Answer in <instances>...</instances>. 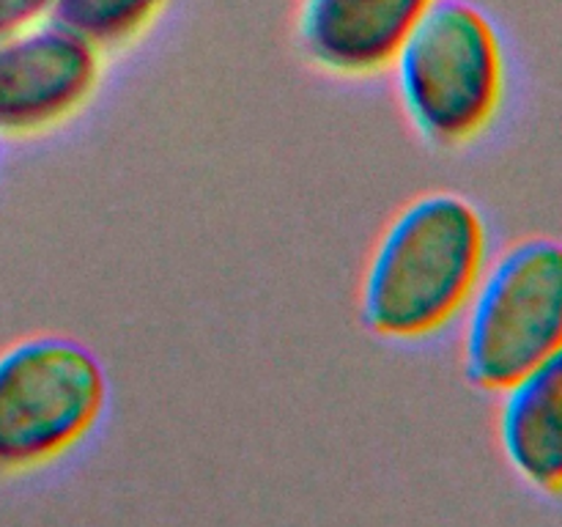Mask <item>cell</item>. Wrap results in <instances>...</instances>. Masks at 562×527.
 <instances>
[{
  "label": "cell",
  "instance_id": "6da1fadb",
  "mask_svg": "<svg viewBox=\"0 0 562 527\" xmlns=\"http://www.w3.org/2000/svg\"><path fill=\"white\" fill-rule=\"evenodd\" d=\"M488 264V234L475 203L426 192L387 223L362 274V318L373 333L417 340L464 313Z\"/></svg>",
  "mask_w": 562,
  "mask_h": 527
},
{
  "label": "cell",
  "instance_id": "7a4b0ae2",
  "mask_svg": "<svg viewBox=\"0 0 562 527\" xmlns=\"http://www.w3.org/2000/svg\"><path fill=\"white\" fill-rule=\"evenodd\" d=\"M390 69L409 124L437 146L475 141L503 104V44L492 20L467 0H437Z\"/></svg>",
  "mask_w": 562,
  "mask_h": 527
},
{
  "label": "cell",
  "instance_id": "3957f363",
  "mask_svg": "<svg viewBox=\"0 0 562 527\" xmlns=\"http://www.w3.org/2000/svg\"><path fill=\"white\" fill-rule=\"evenodd\" d=\"M108 404L99 357L69 335H31L0 351V472L47 467L82 442Z\"/></svg>",
  "mask_w": 562,
  "mask_h": 527
},
{
  "label": "cell",
  "instance_id": "277c9868",
  "mask_svg": "<svg viewBox=\"0 0 562 527\" xmlns=\"http://www.w3.org/2000/svg\"><path fill=\"white\" fill-rule=\"evenodd\" d=\"M461 362L475 388L503 393L562 351V242L525 239L486 264L464 307Z\"/></svg>",
  "mask_w": 562,
  "mask_h": 527
},
{
  "label": "cell",
  "instance_id": "5b68a950",
  "mask_svg": "<svg viewBox=\"0 0 562 527\" xmlns=\"http://www.w3.org/2000/svg\"><path fill=\"white\" fill-rule=\"evenodd\" d=\"M102 80V53L58 22L0 38V135H44L75 119Z\"/></svg>",
  "mask_w": 562,
  "mask_h": 527
},
{
  "label": "cell",
  "instance_id": "8992f818",
  "mask_svg": "<svg viewBox=\"0 0 562 527\" xmlns=\"http://www.w3.org/2000/svg\"><path fill=\"white\" fill-rule=\"evenodd\" d=\"M437 0H302L300 47L318 69L371 77L390 69L417 22Z\"/></svg>",
  "mask_w": 562,
  "mask_h": 527
},
{
  "label": "cell",
  "instance_id": "52a82bcc",
  "mask_svg": "<svg viewBox=\"0 0 562 527\" xmlns=\"http://www.w3.org/2000/svg\"><path fill=\"white\" fill-rule=\"evenodd\" d=\"M499 445L527 483L562 492V351L503 390Z\"/></svg>",
  "mask_w": 562,
  "mask_h": 527
},
{
  "label": "cell",
  "instance_id": "ba28073f",
  "mask_svg": "<svg viewBox=\"0 0 562 527\" xmlns=\"http://www.w3.org/2000/svg\"><path fill=\"white\" fill-rule=\"evenodd\" d=\"M170 0H58L53 22L108 55L140 42Z\"/></svg>",
  "mask_w": 562,
  "mask_h": 527
},
{
  "label": "cell",
  "instance_id": "9c48e42d",
  "mask_svg": "<svg viewBox=\"0 0 562 527\" xmlns=\"http://www.w3.org/2000/svg\"><path fill=\"white\" fill-rule=\"evenodd\" d=\"M55 3L58 0H0V38L16 36L53 20Z\"/></svg>",
  "mask_w": 562,
  "mask_h": 527
}]
</instances>
